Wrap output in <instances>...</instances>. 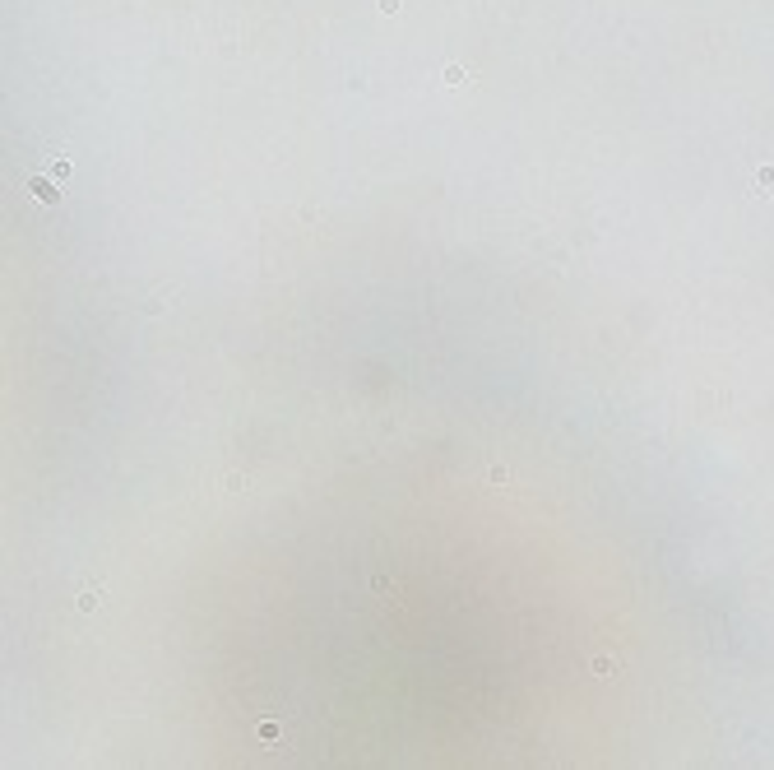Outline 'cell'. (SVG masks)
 Segmentation results:
<instances>
[{
    "label": "cell",
    "mask_w": 774,
    "mask_h": 770,
    "mask_svg": "<svg viewBox=\"0 0 774 770\" xmlns=\"http://www.w3.org/2000/svg\"><path fill=\"white\" fill-rule=\"evenodd\" d=\"M487 478L497 483V488H506V483H510V469H506V464H492V469H487Z\"/></svg>",
    "instance_id": "7"
},
{
    "label": "cell",
    "mask_w": 774,
    "mask_h": 770,
    "mask_svg": "<svg viewBox=\"0 0 774 770\" xmlns=\"http://www.w3.org/2000/svg\"><path fill=\"white\" fill-rule=\"evenodd\" d=\"M28 190H33V195H37L42 204H56V200H61V190H56V177H33V181H28Z\"/></svg>",
    "instance_id": "1"
},
{
    "label": "cell",
    "mask_w": 774,
    "mask_h": 770,
    "mask_svg": "<svg viewBox=\"0 0 774 770\" xmlns=\"http://www.w3.org/2000/svg\"><path fill=\"white\" fill-rule=\"evenodd\" d=\"M98 603H102V590H98V585H93V590H84V594H79V608H84V613H93Z\"/></svg>",
    "instance_id": "6"
},
{
    "label": "cell",
    "mask_w": 774,
    "mask_h": 770,
    "mask_svg": "<svg viewBox=\"0 0 774 770\" xmlns=\"http://www.w3.org/2000/svg\"><path fill=\"white\" fill-rule=\"evenodd\" d=\"M441 84H445V89H459V84H468V70H464V66H450V70L441 75Z\"/></svg>",
    "instance_id": "4"
},
{
    "label": "cell",
    "mask_w": 774,
    "mask_h": 770,
    "mask_svg": "<svg viewBox=\"0 0 774 770\" xmlns=\"http://www.w3.org/2000/svg\"><path fill=\"white\" fill-rule=\"evenodd\" d=\"M260 738H265V743H274V738H278V724H274V719H265V724H260Z\"/></svg>",
    "instance_id": "9"
},
{
    "label": "cell",
    "mask_w": 774,
    "mask_h": 770,
    "mask_svg": "<svg viewBox=\"0 0 774 770\" xmlns=\"http://www.w3.org/2000/svg\"><path fill=\"white\" fill-rule=\"evenodd\" d=\"M46 177L65 181V177H70V158H51V163H46Z\"/></svg>",
    "instance_id": "5"
},
{
    "label": "cell",
    "mask_w": 774,
    "mask_h": 770,
    "mask_svg": "<svg viewBox=\"0 0 774 770\" xmlns=\"http://www.w3.org/2000/svg\"><path fill=\"white\" fill-rule=\"evenodd\" d=\"M371 590H376V594H394L399 585H394V580H385V576H376V580H371Z\"/></svg>",
    "instance_id": "8"
},
{
    "label": "cell",
    "mask_w": 774,
    "mask_h": 770,
    "mask_svg": "<svg viewBox=\"0 0 774 770\" xmlns=\"http://www.w3.org/2000/svg\"><path fill=\"white\" fill-rule=\"evenodd\" d=\"M589 673H594V678H612V673H617V654H598L594 664H589Z\"/></svg>",
    "instance_id": "3"
},
{
    "label": "cell",
    "mask_w": 774,
    "mask_h": 770,
    "mask_svg": "<svg viewBox=\"0 0 774 770\" xmlns=\"http://www.w3.org/2000/svg\"><path fill=\"white\" fill-rule=\"evenodd\" d=\"M756 195H765V200L774 195V163H765V168L756 172Z\"/></svg>",
    "instance_id": "2"
}]
</instances>
